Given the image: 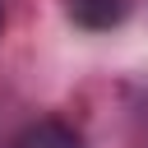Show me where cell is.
I'll return each instance as SVG.
<instances>
[{"label":"cell","mask_w":148,"mask_h":148,"mask_svg":"<svg viewBox=\"0 0 148 148\" xmlns=\"http://www.w3.org/2000/svg\"><path fill=\"white\" fill-rule=\"evenodd\" d=\"M9 148H83V139H79V130H74V125H65V120L46 116V120L23 125V130L9 139Z\"/></svg>","instance_id":"cell-1"},{"label":"cell","mask_w":148,"mask_h":148,"mask_svg":"<svg viewBox=\"0 0 148 148\" xmlns=\"http://www.w3.org/2000/svg\"><path fill=\"white\" fill-rule=\"evenodd\" d=\"M65 9H69V18L79 28L102 32V28H116L130 14V0H65Z\"/></svg>","instance_id":"cell-2"},{"label":"cell","mask_w":148,"mask_h":148,"mask_svg":"<svg viewBox=\"0 0 148 148\" xmlns=\"http://www.w3.org/2000/svg\"><path fill=\"white\" fill-rule=\"evenodd\" d=\"M0 23H5V14H0Z\"/></svg>","instance_id":"cell-3"}]
</instances>
